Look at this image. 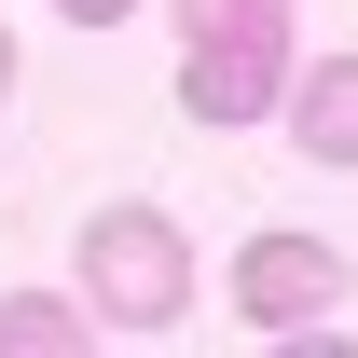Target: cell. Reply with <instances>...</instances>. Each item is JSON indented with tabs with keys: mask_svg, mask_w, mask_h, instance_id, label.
<instances>
[{
	"mask_svg": "<svg viewBox=\"0 0 358 358\" xmlns=\"http://www.w3.org/2000/svg\"><path fill=\"white\" fill-rule=\"evenodd\" d=\"M289 152L303 166H358V55H317V69H289Z\"/></svg>",
	"mask_w": 358,
	"mask_h": 358,
	"instance_id": "obj_4",
	"label": "cell"
},
{
	"mask_svg": "<svg viewBox=\"0 0 358 358\" xmlns=\"http://www.w3.org/2000/svg\"><path fill=\"white\" fill-rule=\"evenodd\" d=\"M69 262H83L96 331H179V317H193V248H179L166 207H96Z\"/></svg>",
	"mask_w": 358,
	"mask_h": 358,
	"instance_id": "obj_1",
	"label": "cell"
},
{
	"mask_svg": "<svg viewBox=\"0 0 358 358\" xmlns=\"http://www.w3.org/2000/svg\"><path fill=\"white\" fill-rule=\"evenodd\" d=\"M0 96H14V28H0Z\"/></svg>",
	"mask_w": 358,
	"mask_h": 358,
	"instance_id": "obj_8",
	"label": "cell"
},
{
	"mask_svg": "<svg viewBox=\"0 0 358 358\" xmlns=\"http://www.w3.org/2000/svg\"><path fill=\"white\" fill-rule=\"evenodd\" d=\"M0 345H28V358H83V345H96V303H55V289H0Z\"/></svg>",
	"mask_w": 358,
	"mask_h": 358,
	"instance_id": "obj_5",
	"label": "cell"
},
{
	"mask_svg": "<svg viewBox=\"0 0 358 358\" xmlns=\"http://www.w3.org/2000/svg\"><path fill=\"white\" fill-rule=\"evenodd\" d=\"M179 42H221V28H289V0H166Z\"/></svg>",
	"mask_w": 358,
	"mask_h": 358,
	"instance_id": "obj_6",
	"label": "cell"
},
{
	"mask_svg": "<svg viewBox=\"0 0 358 358\" xmlns=\"http://www.w3.org/2000/svg\"><path fill=\"white\" fill-rule=\"evenodd\" d=\"M289 96V28H221V42H179V110L193 124H262Z\"/></svg>",
	"mask_w": 358,
	"mask_h": 358,
	"instance_id": "obj_3",
	"label": "cell"
},
{
	"mask_svg": "<svg viewBox=\"0 0 358 358\" xmlns=\"http://www.w3.org/2000/svg\"><path fill=\"white\" fill-rule=\"evenodd\" d=\"M55 14H69V28H124V0H55Z\"/></svg>",
	"mask_w": 358,
	"mask_h": 358,
	"instance_id": "obj_7",
	"label": "cell"
},
{
	"mask_svg": "<svg viewBox=\"0 0 358 358\" xmlns=\"http://www.w3.org/2000/svg\"><path fill=\"white\" fill-rule=\"evenodd\" d=\"M345 248H331V234H303V221H275V234H248V248H234V317H248V331H303V317H331L345 303Z\"/></svg>",
	"mask_w": 358,
	"mask_h": 358,
	"instance_id": "obj_2",
	"label": "cell"
}]
</instances>
